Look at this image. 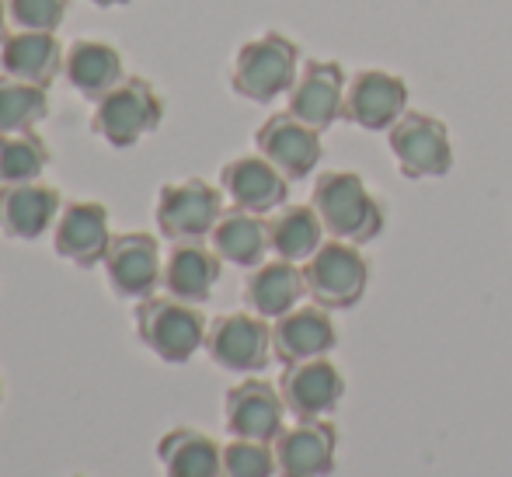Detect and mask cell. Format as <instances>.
<instances>
[{
  "instance_id": "1",
  "label": "cell",
  "mask_w": 512,
  "mask_h": 477,
  "mask_svg": "<svg viewBox=\"0 0 512 477\" xmlns=\"http://www.w3.org/2000/svg\"><path fill=\"white\" fill-rule=\"evenodd\" d=\"M310 206L317 209L324 230L335 241L363 248V244L377 241L384 230V206L356 171H321L314 178Z\"/></svg>"
},
{
  "instance_id": "2",
  "label": "cell",
  "mask_w": 512,
  "mask_h": 477,
  "mask_svg": "<svg viewBox=\"0 0 512 477\" xmlns=\"http://www.w3.org/2000/svg\"><path fill=\"white\" fill-rule=\"evenodd\" d=\"M300 74V46L283 32H262L248 39L230 63V88L237 98L269 105L293 88Z\"/></svg>"
},
{
  "instance_id": "3",
  "label": "cell",
  "mask_w": 512,
  "mask_h": 477,
  "mask_svg": "<svg viewBox=\"0 0 512 477\" xmlns=\"http://www.w3.org/2000/svg\"><path fill=\"white\" fill-rule=\"evenodd\" d=\"M136 335L161 363H189L206 345L209 321L199 303L178 300L171 293H154L136 300Z\"/></svg>"
},
{
  "instance_id": "4",
  "label": "cell",
  "mask_w": 512,
  "mask_h": 477,
  "mask_svg": "<svg viewBox=\"0 0 512 477\" xmlns=\"http://www.w3.org/2000/svg\"><path fill=\"white\" fill-rule=\"evenodd\" d=\"M164 119V98L140 74H126L112 91L95 101L91 133L102 136L108 147H136L147 133H154Z\"/></svg>"
},
{
  "instance_id": "5",
  "label": "cell",
  "mask_w": 512,
  "mask_h": 477,
  "mask_svg": "<svg viewBox=\"0 0 512 477\" xmlns=\"http://www.w3.org/2000/svg\"><path fill=\"white\" fill-rule=\"evenodd\" d=\"M304 283L307 296L324 310H349L366 296L370 262L359 244L328 237L304 262Z\"/></svg>"
},
{
  "instance_id": "6",
  "label": "cell",
  "mask_w": 512,
  "mask_h": 477,
  "mask_svg": "<svg viewBox=\"0 0 512 477\" xmlns=\"http://www.w3.org/2000/svg\"><path fill=\"white\" fill-rule=\"evenodd\" d=\"M387 147L398 164V171L411 182L443 178L453 168V140L450 129L425 112H408L387 129Z\"/></svg>"
},
{
  "instance_id": "7",
  "label": "cell",
  "mask_w": 512,
  "mask_h": 477,
  "mask_svg": "<svg viewBox=\"0 0 512 477\" xmlns=\"http://www.w3.org/2000/svg\"><path fill=\"white\" fill-rule=\"evenodd\" d=\"M206 356L227 373H262L276 359L272 352V324L255 310H234L209 321Z\"/></svg>"
},
{
  "instance_id": "8",
  "label": "cell",
  "mask_w": 512,
  "mask_h": 477,
  "mask_svg": "<svg viewBox=\"0 0 512 477\" xmlns=\"http://www.w3.org/2000/svg\"><path fill=\"white\" fill-rule=\"evenodd\" d=\"M220 216L223 189L203 182V178L168 182L157 192L154 220L161 227V237H168V241H209Z\"/></svg>"
},
{
  "instance_id": "9",
  "label": "cell",
  "mask_w": 512,
  "mask_h": 477,
  "mask_svg": "<svg viewBox=\"0 0 512 477\" xmlns=\"http://www.w3.org/2000/svg\"><path fill=\"white\" fill-rule=\"evenodd\" d=\"M408 112V84L391 70H356L345 81L342 119L366 133H387Z\"/></svg>"
},
{
  "instance_id": "10",
  "label": "cell",
  "mask_w": 512,
  "mask_h": 477,
  "mask_svg": "<svg viewBox=\"0 0 512 477\" xmlns=\"http://www.w3.org/2000/svg\"><path fill=\"white\" fill-rule=\"evenodd\" d=\"M102 265L108 286L122 300H147L161 286V244H157L154 234H143V230L112 234V244H108Z\"/></svg>"
},
{
  "instance_id": "11",
  "label": "cell",
  "mask_w": 512,
  "mask_h": 477,
  "mask_svg": "<svg viewBox=\"0 0 512 477\" xmlns=\"http://www.w3.org/2000/svg\"><path fill=\"white\" fill-rule=\"evenodd\" d=\"M286 401L279 394V383L248 377L227 390L223 397V425L237 439H258L272 443L286 429Z\"/></svg>"
},
{
  "instance_id": "12",
  "label": "cell",
  "mask_w": 512,
  "mask_h": 477,
  "mask_svg": "<svg viewBox=\"0 0 512 477\" xmlns=\"http://www.w3.org/2000/svg\"><path fill=\"white\" fill-rule=\"evenodd\" d=\"M255 150L272 161L283 171L290 182H304L314 175L317 161H321L324 147H321V133L310 129L307 122H300L290 112H276L258 126L255 133Z\"/></svg>"
},
{
  "instance_id": "13",
  "label": "cell",
  "mask_w": 512,
  "mask_h": 477,
  "mask_svg": "<svg viewBox=\"0 0 512 477\" xmlns=\"http://www.w3.org/2000/svg\"><path fill=\"white\" fill-rule=\"evenodd\" d=\"M345 81L335 60H307L300 63V74L293 88L286 91V112L307 122L310 129L324 133L342 119V101H345Z\"/></svg>"
},
{
  "instance_id": "14",
  "label": "cell",
  "mask_w": 512,
  "mask_h": 477,
  "mask_svg": "<svg viewBox=\"0 0 512 477\" xmlns=\"http://www.w3.org/2000/svg\"><path fill=\"white\" fill-rule=\"evenodd\" d=\"M279 394L293 418H324L342 404L345 373L331 356L290 363L283 366V377H279Z\"/></svg>"
},
{
  "instance_id": "15",
  "label": "cell",
  "mask_w": 512,
  "mask_h": 477,
  "mask_svg": "<svg viewBox=\"0 0 512 477\" xmlns=\"http://www.w3.org/2000/svg\"><path fill=\"white\" fill-rule=\"evenodd\" d=\"M279 477H328L338 457V429L328 418H297L272 439Z\"/></svg>"
},
{
  "instance_id": "16",
  "label": "cell",
  "mask_w": 512,
  "mask_h": 477,
  "mask_svg": "<svg viewBox=\"0 0 512 477\" xmlns=\"http://www.w3.org/2000/svg\"><path fill=\"white\" fill-rule=\"evenodd\" d=\"M108 244H112L108 206L95 199H81V202H67L60 209L53 227V248L60 258L81 265V269H95V265H102Z\"/></svg>"
},
{
  "instance_id": "17",
  "label": "cell",
  "mask_w": 512,
  "mask_h": 477,
  "mask_svg": "<svg viewBox=\"0 0 512 477\" xmlns=\"http://www.w3.org/2000/svg\"><path fill=\"white\" fill-rule=\"evenodd\" d=\"M220 189L230 199V206H241L248 213L265 216V213H276L279 206H286L290 178L272 161H265L262 154H241L223 164Z\"/></svg>"
},
{
  "instance_id": "18",
  "label": "cell",
  "mask_w": 512,
  "mask_h": 477,
  "mask_svg": "<svg viewBox=\"0 0 512 477\" xmlns=\"http://www.w3.org/2000/svg\"><path fill=\"white\" fill-rule=\"evenodd\" d=\"M338 345V328L331 321V310L321 303H300L290 314L272 321V352L283 366L304 363V359L331 356Z\"/></svg>"
},
{
  "instance_id": "19",
  "label": "cell",
  "mask_w": 512,
  "mask_h": 477,
  "mask_svg": "<svg viewBox=\"0 0 512 477\" xmlns=\"http://www.w3.org/2000/svg\"><path fill=\"white\" fill-rule=\"evenodd\" d=\"M63 209V195L56 185L21 182L0 185V234L11 241H39Z\"/></svg>"
},
{
  "instance_id": "20",
  "label": "cell",
  "mask_w": 512,
  "mask_h": 477,
  "mask_svg": "<svg viewBox=\"0 0 512 477\" xmlns=\"http://www.w3.org/2000/svg\"><path fill=\"white\" fill-rule=\"evenodd\" d=\"M223 258L206 241H171V251L164 258L161 286L164 293L189 303H206L213 296V286L220 283Z\"/></svg>"
},
{
  "instance_id": "21",
  "label": "cell",
  "mask_w": 512,
  "mask_h": 477,
  "mask_svg": "<svg viewBox=\"0 0 512 477\" xmlns=\"http://www.w3.org/2000/svg\"><path fill=\"white\" fill-rule=\"evenodd\" d=\"M304 296V265L286 262V258L255 265L248 272V279H244V307L255 310L265 321H279L283 314H290L293 307H300Z\"/></svg>"
},
{
  "instance_id": "22",
  "label": "cell",
  "mask_w": 512,
  "mask_h": 477,
  "mask_svg": "<svg viewBox=\"0 0 512 477\" xmlns=\"http://www.w3.org/2000/svg\"><path fill=\"white\" fill-rule=\"evenodd\" d=\"M63 56H67V49L56 39V32L18 28L0 42V70L7 77L42 84V88H53V81L63 74Z\"/></svg>"
},
{
  "instance_id": "23",
  "label": "cell",
  "mask_w": 512,
  "mask_h": 477,
  "mask_svg": "<svg viewBox=\"0 0 512 477\" xmlns=\"http://www.w3.org/2000/svg\"><path fill=\"white\" fill-rule=\"evenodd\" d=\"M213 251L223 258V265H237V269H255L265 262L272 251L269 244V220L262 213H248L241 206L223 209L216 220L213 234H209Z\"/></svg>"
},
{
  "instance_id": "24",
  "label": "cell",
  "mask_w": 512,
  "mask_h": 477,
  "mask_svg": "<svg viewBox=\"0 0 512 477\" xmlns=\"http://www.w3.org/2000/svg\"><path fill=\"white\" fill-rule=\"evenodd\" d=\"M63 77L77 95L98 101L126 77V67H122V53L112 42L77 39L74 46H67V56H63Z\"/></svg>"
},
{
  "instance_id": "25",
  "label": "cell",
  "mask_w": 512,
  "mask_h": 477,
  "mask_svg": "<svg viewBox=\"0 0 512 477\" xmlns=\"http://www.w3.org/2000/svg\"><path fill=\"white\" fill-rule=\"evenodd\" d=\"M164 477H223V446L209 432L175 425L157 443Z\"/></svg>"
},
{
  "instance_id": "26",
  "label": "cell",
  "mask_w": 512,
  "mask_h": 477,
  "mask_svg": "<svg viewBox=\"0 0 512 477\" xmlns=\"http://www.w3.org/2000/svg\"><path fill=\"white\" fill-rule=\"evenodd\" d=\"M324 241H328V230L310 202L307 206H279L269 216V244L276 258L304 265Z\"/></svg>"
},
{
  "instance_id": "27",
  "label": "cell",
  "mask_w": 512,
  "mask_h": 477,
  "mask_svg": "<svg viewBox=\"0 0 512 477\" xmlns=\"http://www.w3.org/2000/svg\"><path fill=\"white\" fill-rule=\"evenodd\" d=\"M49 161H53L49 143L35 129L0 133V185L39 182L42 171L49 168Z\"/></svg>"
},
{
  "instance_id": "28",
  "label": "cell",
  "mask_w": 512,
  "mask_h": 477,
  "mask_svg": "<svg viewBox=\"0 0 512 477\" xmlns=\"http://www.w3.org/2000/svg\"><path fill=\"white\" fill-rule=\"evenodd\" d=\"M49 115V88L18 77H0V133L35 129Z\"/></svg>"
},
{
  "instance_id": "29",
  "label": "cell",
  "mask_w": 512,
  "mask_h": 477,
  "mask_svg": "<svg viewBox=\"0 0 512 477\" xmlns=\"http://www.w3.org/2000/svg\"><path fill=\"white\" fill-rule=\"evenodd\" d=\"M272 474H279L272 443L234 436L223 446V477H272Z\"/></svg>"
},
{
  "instance_id": "30",
  "label": "cell",
  "mask_w": 512,
  "mask_h": 477,
  "mask_svg": "<svg viewBox=\"0 0 512 477\" xmlns=\"http://www.w3.org/2000/svg\"><path fill=\"white\" fill-rule=\"evenodd\" d=\"M70 0H7V14L28 32H56L67 18Z\"/></svg>"
},
{
  "instance_id": "31",
  "label": "cell",
  "mask_w": 512,
  "mask_h": 477,
  "mask_svg": "<svg viewBox=\"0 0 512 477\" xmlns=\"http://www.w3.org/2000/svg\"><path fill=\"white\" fill-rule=\"evenodd\" d=\"M7 21H11V14H7V0H0V42L11 35V32H7Z\"/></svg>"
},
{
  "instance_id": "32",
  "label": "cell",
  "mask_w": 512,
  "mask_h": 477,
  "mask_svg": "<svg viewBox=\"0 0 512 477\" xmlns=\"http://www.w3.org/2000/svg\"><path fill=\"white\" fill-rule=\"evenodd\" d=\"M91 4H98V7H119V4H129V0H91Z\"/></svg>"
},
{
  "instance_id": "33",
  "label": "cell",
  "mask_w": 512,
  "mask_h": 477,
  "mask_svg": "<svg viewBox=\"0 0 512 477\" xmlns=\"http://www.w3.org/2000/svg\"><path fill=\"white\" fill-rule=\"evenodd\" d=\"M0 401H4V383H0Z\"/></svg>"
},
{
  "instance_id": "34",
  "label": "cell",
  "mask_w": 512,
  "mask_h": 477,
  "mask_svg": "<svg viewBox=\"0 0 512 477\" xmlns=\"http://www.w3.org/2000/svg\"><path fill=\"white\" fill-rule=\"evenodd\" d=\"M77 477H81V474H77Z\"/></svg>"
}]
</instances>
